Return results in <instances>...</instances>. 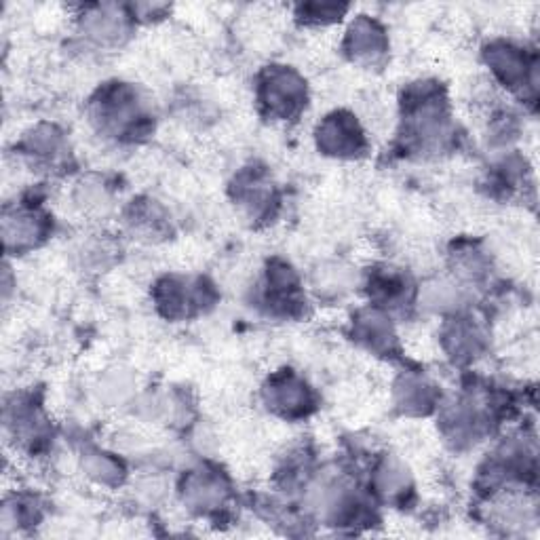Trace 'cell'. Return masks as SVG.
Segmentation results:
<instances>
[{
  "instance_id": "6da1fadb",
  "label": "cell",
  "mask_w": 540,
  "mask_h": 540,
  "mask_svg": "<svg viewBox=\"0 0 540 540\" xmlns=\"http://www.w3.org/2000/svg\"><path fill=\"white\" fill-rule=\"evenodd\" d=\"M262 104L279 119H289L306 104V87L292 70H270L262 83Z\"/></svg>"
},
{
  "instance_id": "7a4b0ae2",
  "label": "cell",
  "mask_w": 540,
  "mask_h": 540,
  "mask_svg": "<svg viewBox=\"0 0 540 540\" xmlns=\"http://www.w3.org/2000/svg\"><path fill=\"white\" fill-rule=\"evenodd\" d=\"M95 117L104 131L127 133L133 125L142 119L138 98L129 89H110L102 95L100 102H95Z\"/></svg>"
},
{
  "instance_id": "3957f363",
  "label": "cell",
  "mask_w": 540,
  "mask_h": 540,
  "mask_svg": "<svg viewBox=\"0 0 540 540\" xmlns=\"http://www.w3.org/2000/svg\"><path fill=\"white\" fill-rule=\"evenodd\" d=\"M319 142L321 146L332 152L340 154V157H353V154H359L363 148V133L359 125L355 123L353 117L349 114H334V117L327 119L319 131Z\"/></svg>"
},
{
  "instance_id": "277c9868",
  "label": "cell",
  "mask_w": 540,
  "mask_h": 540,
  "mask_svg": "<svg viewBox=\"0 0 540 540\" xmlns=\"http://www.w3.org/2000/svg\"><path fill=\"white\" fill-rule=\"evenodd\" d=\"M268 403L273 405L275 410L287 414H306V410L311 408V393H308L306 384L294 376L279 378L268 389Z\"/></svg>"
},
{
  "instance_id": "5b68a950",
  "label": "cell",
  "mask_w": 540,
  "mask_h": 540,
  "mask_svg": "<svg viewBox=\"0 0 540 540\" xmlns=\"http://www.w3.org/2000/svg\"><path fill=\"white\" fill-rule=\"evenodd\" d=\"M45 230V218L34 214V211H15L13 216H5V241L7 247L15 243V249L19 247H32L38 237H43Z\"/></svg>"
},
{
  "instance_id": "8992f818",
  "label": "cell",
  "mask_w": 540,
  "mask_h": 540,
  "mask_svg": "<svg viewBox=\"0 0 540 540\" xmlns=\"http://www.w3.org/2000/svg\"><path fill=\"white\" fill-rule=\"evenodd\" d=\"M226 496V486L220 477L214 475H199L188 479L186 498L199 509H214L211 503H222Z\"/></svg>"
},
{
  "instance_id": "52a82bcc",
  "label": "cell",
  "mask_w": 540,
  "mask_h": 540,
  "mask_svg": "<svg viewBox=\"0 0 540 540\" xmlns=\"http://www.w3.org/2000/svg\"><path fill=\"white\" fill-rule=\"evenodd\" d=\"M353 41H351V49L353 53L359 57V60H376V57H380L384 51H382V32L378 30L376 24H370L365 22V19H361V22L353 28Z\"/></svg>"
},
{
  "instance_id": "ba28073f",
  "label": "cell",
  "mask_w": 540,
  "mask_h": 540,
  "mask_svg": "<svg viewBox=\"0 0 540 540\" xmlns=\"http://www.w3.org/2000/svg\"><path fill=\"white\" fill-rule=\"evenodd\" d=\"M380 321H382V319H376V317L372 319V325H374V334H378V325H380ZM363 334H365V336H372V330H370L368 325H365V332H363ZM382 334H384V336H393V334H391V330H389V327H384ZM380 344H384V342H382L380 338H374V349H378Z\"/></svg>"
}]
</instances>
